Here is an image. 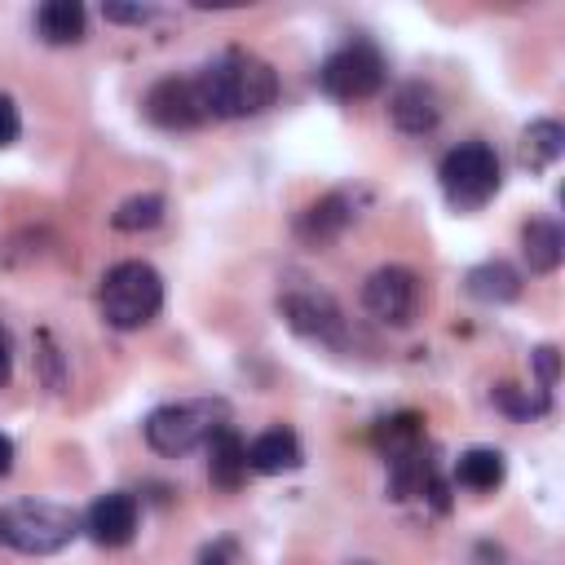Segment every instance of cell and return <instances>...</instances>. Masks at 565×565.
Here are the masks:
<instances>
[{"instance_id": "obj_18", "label": "cell", "mask_w": 565, "mask_h": 565, "mask_svg": "<svg viewBox=\"0 0 565 565\" xmlns=\"http://www.w3.org/2000/svg\"><path fill=\"white\" fill-rule=\"evenodd\" d=\"M561 150H565V128H561L556 119H534V124L521 132V163L534 168V172L552 168V163L561 159Z\"/></svg>"}, {"instance_id": "obj_4", "label": "cell", "mask_w": 565, "mask_h": 565, "mask_svg": "<svg viewBox=\"0 0 565 565\" xmlns=\"http://www.w3.org/2000/svg\"><path fill=\"white\" fill-rule=\"evenodd\" d=\"M225 424H230V406L221 397L168 402V406L146 415V441L159 455H190L194 446H207V437Z\"/></svg>"}, {"instance_id": "obj_7", "label": "cell", "mask_w": 565, "mask_h": 565, "mask_svg": "<svg viewBox=\"0 0 565 565\" xmlns=\"http://www.w3.org/2000/svg\"><path fill=\"white\" fill-rule=\"evenodd\" d=\"M278 313L287 318V327L305 340H318V344H331V349H344L349 344V331H344V313L340 305L327 296V291H313V287H291L278 296Z\"/></svg>"}, {"instance_id": "obj_26", "label": "cell", "mask_w": 565, "mask_h": 565, "mask_svg": "<svg viewBox=\"0 0 565 565\" xmlns=\"http://www.w3.org/2000/svg\"><path fill=\"white\" fill-rule=\"evenodd\" d=\"M199 565H234V543H212V547H203Z\"/></svg>"}, {"instance_id": "obj_11", "label": "cell", "mask_w": 565, "mask_h": 565, "mask_svg": "<svg viewBox=\"0 0 565 565\" xmlns=\"http://www.w3.org/2000/svg\"><path fill=\"white\" fill-rule=\"evenodd\" d=\"M349 221H353L349 194H344V190H331V194H322L318 203H309V207L300 212L296 234H300L309 247H327V243H335V238L349 230Z\"/></svg>"}, {"instance_id": "obj_8", "label": "cell", "mask_w": 565, "mask_h": 565, "mask_svg": "<svg viewBox=\"0 0 565 565\" xmlns=\"http://www.w3.org/2000/svg\"><path fill=\"white\" fill-rule=\"evenodd\" d=\"M362 305L384 327H411L415 313H419V278L406 265H384L366 278Z\"/></svg>"}, {"instance_id": "obj_19", "label": "cell", "mask_w": 565, "mask_h": 565, "mask_svg": "<svg viewBox=\"0 0 565 565\" xmlns=\"http://www.w3.org/2000/svg\"><path fill=\"white\" fill-rule=\"evenodd\" d=\"M503 472H508V463L490 446H472V450H463L455 459V481L468 486V490H494L503 481Z\"/></svg>"}, {"instance_id": "obj_14", "label": "cell", "mask_w": 565, "mask_h": 565, "mask_svg": "<svg viewBox=\"0 0 565 565\" xmlns=\"http://www.w3.org/2000/svg\"><path fill=\"white\" fill-rule=\"evenodd\" d=\"M207 472H212V481L225 486V490L243 486V477H247V441H243L230 424L207 437Z\"/></svg>"}, {"instance_id": "obj_17", "label": "cell", "mask_w": 565, "mask_h": 565, "mask_svg": "<svg viewBox=\"0 0 565 565\" xmlns=\"http://www.w3.org/2000/svg\"><path fill=\"white\" fill-rule=\"evenodd\" d=\"M521 252L530 260V274H552L565 256V234L556 221H530L521 230Z\"/></svg>"}, {"instance_id": "obj_5", "label": "cell", "mask_w": 565, "mask_h": 565, "mask_svg": "<svg viewBox=\"0 0 565 565\" xmlns=\"http://www.w3.org/2000/svg\"><path fill=\"white\" fill-rule=\"evenodd\" d=\"M437 177H441V194H446V203H450L455 212H477V207H486V203L499 194V181H503L499 154H494V146H486V141H463V146L446 150Z\"/></svg>"}, {"instance_id": "obj_27", "label": "cell", "mask_w": 565, "mask_h": 565, "mask_svg": "<svg viewBox=\"0 0 565 565\" xmlns=\"http://www.w3.org/2000/svg\"><path fill=\"white\" fill-rule=\"evenodd\" d=\"M9 375H13V340H9V331L0 322V388L9 384Z\"/></svg>"}, {"instance_id": "obj_13", "label": "cell", "mask_w": 565, "mask_h": 565, "mask_svg": "<svg viewBox=\"0 0 565 565\" xmlns=\"http://www.w3.org/2000/svg\"><path fill=\"white\" fill-rule=\"evenodd\" d=\"M305 463V450L296 441L291 428H269L247 446V468L260 477H278V472H296Z\"/></svg>"}, {"instance_id": "obj_28", "label": "cell", "mask_w": 565, "mask_h": 565, "mask_svg": "<svg viewBox=\"0 0 565 565\" xmlns=\"http://www.w3.org/2000/svg\"><path fill=\"white\" fill-rule=\"evenodd\" d=\"M9 468H13V441H9L4 433H0V477H4Z\"/></svg>"}, {"instance_id": "obj_20", "label": "cell", "mask_w": 565, "mask_h": 565, "mask_svg": "<svg viewBox=\"0 0 565 565\" xmlns=\"http://www.w3.org/2000/svg\"><path fill=\"white\" fill-rule=\"evenodd\" d=\"M375 441H380V450L388 455V459H397V455H411V450H419L424 446V419L419 415H393V419H380V428H375Z\"/></svg>"}, {"instance_id": "obj_15", "label": "cell", "mask_w": 565, "mask_h": 565, "mask_svg": "<svg viewBox=\"0 0 565 565\" xmlns=\"http://www.w3.org/2000/svg\"><path fill=\"white\" fill-rule=\"evenodd\" d=\"M88 26V13L79 0H49L35 9V31L44 44H79Z\"/></svg>"}, {"instance_id": "obj_25", "label": "cell", "mask_w": 565, "mask_h": 565, "mask_svg": "<svg viewBox=\"0 0 565 565\" xmlns=\"http://www.w3.org/2000/svg\"><path fill=\"white\" fill-rule=\"evenodd\" d=\"M102 13H106V22H146L150 18V9H141V4H106Z\"/></svg>"}, {"instance_id": "obj_10", "label": "cell", "mask_w": 565, "mask_h": 565, "mask_svg": "<svg viewBox=\"0 0 565 565\" xmlns=\"http://www.w3.org/2000/svg\"><path fill=\"white\" fill-rule=\"evenodd\" d=\"M84 530L102 543V547H124L137 534V499L124 490H110L102 499H93V508L84 512Z\"/></svg>"}, {"instance_id": "obj_6", "label": "cell", "mask_w": 565, "mask_h": 565, "mask_svg": "<svg viewBox=\"0 0 565 565\" xmlns=\"http://www.w3.org/2000/svg\"><path fill=\"white\" fill-rule=\"evenodd\" d=\"M318 84H322L331 97H340V102L371 97V93H380V84H384V57H380L375 44L353 40V44L335 49V53L322 62Z\"/></svg>"}, {"instance_id": "obj_22", "label": "cell", "mask_w": 565, "mask_h": 565, "mask_svg": "<svg viewBox=\"0 0 565 565\" xmlns=\"http://www.w3.org/2000/svg\"><path fill=\"white\" fill-rule=\"evenodd\" d=\"M494 402H499L508 415H516V419H530V415L547 411V397H539V402H534V397H525L516 384H499V388H494Z\"/></svg>"}, {"instance_id": "obj_9", "label": "cell", "mask_w": 565, "mask_h": 565, "mask_svg": "<svg viewBox=\"0 0 565 565\" xmlns=\"http://www.w3.org/2000/svg\"><path fill=\"white\" fill-rule=\"evenodd\" d=\"M146 119L159 124V128H199L207 119V106H203V93L194 79H181V75H168L159 84H150L146 93Z\"/></svg>"}, {"instance_id": "obj_3", "label": "cell", "mask_w": 565, "mask_h": 565, "mask_svg": "<svg viewBox=\"0 0 565 565\" xmlns=\"http://www.w3.org/2000/svg\"><path fill=\"white\" fill-rule=\"evenodd\" d=\"M163 305V278L154 265L146 260H119L106 269L102 278V318L115 331H137L146 322H154Z\"/></svg>"}, {"instance_id": "obj_24", "label": "cell", "mask_w": 565, "mask_h": 565, "mask_svg": "<svg viewBox=\"0 0 565 565\" xmlns=\"http://www.w3.org/2000/svg\"><path fill=\"white\" fill-rule=\"evenodd\" d=\"M534 371H539V380H543V388H556V371H561V353H556L552 344H543V349H534Z\"/></svg>"}, {"instance_id": "obj_21", "label": "cell", "mask_w": 565, "mask_h": 565, "mask_svg": "<svg viewBox=\"0 0 565 565\" xmlns=\"http://www.w3.org/2000/svg\"><path fill=\"white\" fill-rule=\"evenodd\" d=\"M163 221V194H132L115 207L110 225L124 230V234H141V230H154Z\"/></svg>"}, {"instance_id": "obj_1", "label": "cell", "mask_w": 565, "mask_h": 565, "mask_svg": "<svg viewBox=\"0 0 565 565\" xmlns=\"http://www.w3.org/2000/svg\"><path fill=\"white\" fill-rule=\"evenodd\" d=\"M207 119H247L260 115L265 106H274L278 97V75L265 57L247 53V49H225L216 62H207L194 75Z\"/></svg>"}, {"instance_id": "obj_16", "label": "cell", "mask_w": 565, "mask_h": 565, "mask_svg": "<svg viewBox=\"0 0 565 565\" xmlns=\"http://www.w3.org/2000/svg\"><path fill=\"white\" fill-rule=\"evenodd\" d=\"M468 296L472 300H486V305H508L521 296V274L508 265V260H486L477 269H468Z\"/></svg>"}, {"instance_id": "obj_2", "label": "cell", "mask_w": 565, "mask_h": 565, "mask_svg": "<svg viewBox=\"0 0 565 565\" xmlns=\"http://www.w3.org/2000/svg\"><path fill=\"white\" fill-rule=\"evenodd\" d=\"M79 534V516L49 499H18L0 508V543L26 556L62 552Z\"/></svg>"}, {"instance_id": "obj_29", "label": "cell", "mask_w": 565, "mask_h": 565, "mask_svg": "<svg viewBox=\"0 0 565 565\" xmlns=\"http://www.w3.org/2000/svg\"><path fill=\"white\" fill-rule=\"evenodd\" d=\"M349 565H375V561H349Z\"/></svg>"}, {"instance_id": "obj_23", "label": "cell", "mask_w": 565, "mask_h": 565, "mask_svg": "<svg viewBox=\"0 0 565 565\" xmlns=\"http://www.w3.org/2000/svg\"><path fill=\"white\" fill-rule=\"evenodd\" d=\"M22 132V119H18V106L9 93H0V146H13Z\"/></svg>"}, {"instance_id": "obj_12", "label": "cell", "mask_w": 565, "mask_h": 565, "mask_svg": "<svg viewBox=\"0 0 565 565\" xmlns=\"http://www.w3.org/2000/svg\"><path fill=\"white\" fill-rule=\"evenodd\" d=\"M388 119L402 132H428L441 119V97L433 93V84H419V79L397 84L393 97H388Z\"/></svg>"}]
</instances>
